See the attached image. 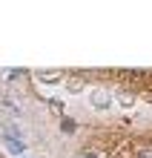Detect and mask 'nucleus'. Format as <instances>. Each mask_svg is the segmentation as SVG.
Segmentation results:
<instances>
[{
    "instance_id": "obj_3",
    "label": "nucleus",
    "mask_w": 152,
    "mask_h": 158,
    "mask_svg": "<svg viewBox=\"0 0 152 158\" xmlns=\"http://www.w3.org/2000/svg\"><path fill=\"white\" fill-rule=\"evenodd\" d=\"M83 158H95V155H83Z\"/></svg>"
},
{
    "instance_id": "obj_2",
    "label": "nucleus",
    "mask_w": 152,
    "mask_h": 158,
    "mask_svg": "<svg viewBox=\"0 0 152 158\" xmlns=\"http://www.w3.org/2000/svg\"><path fill=\"white\" fill-rule=\"evenodd\" d=\"M6 144H9V150H12V152H20V144H17V141H14V138H9V141H6Z\"/></svg>"
},
{
    "instance_id": "obj_1",
    "label": "nucleus",
    "mask_w": 152,
    "mask_h": 158,
    "mask_svg": "<svg viewBox=\"0 0 152 158\" xmlns=\"http://www.w3.org/2000/svg\"><path fill=\"white\" fill-rule=\"evenodd\" d=\"M135 158H152V147H138V150H135Z\"/></svg>"
}]
</instances>
